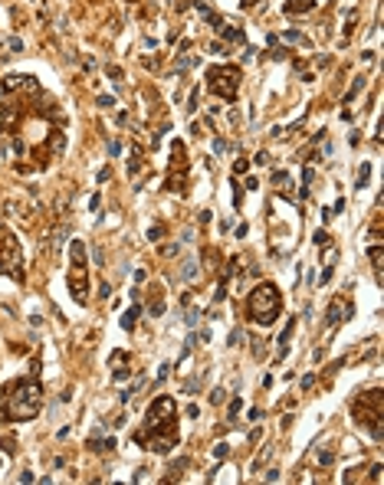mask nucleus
<instances>
[{
	"mask_svg": "<svg viewBox=\"0 0 384 485\" xmlns=\"http://www.w3.org/2000/svg\"><path fill=\"white\" fill-rule=\"evenodd\" d=\"M43 410V387L36 377H27V381H17L10 387V394H4V413L14 423H27L36 420Z\"/></svg>",
	"mask_w": 384,
	"mask_h": 485,
	"instance_id": "f257e3e1",
	"label": "nucleus"
},
{
	"mask_svg": "<svg viewBox=\"0 0 384 485\" xmlns=\"http://www.w3.org/2000/svg\"><path fill=\"white\" fill-rule=\"evenodd\" d=\"M246 305H250V318L256 321V325L269 328L282 312V295H279V289H276L272 282H259V285H253Z\"/></svg>",
	"mask_w": 384,
	"mask_h": 485,
	"instance_id": "f03ea898",
	"label": "nucleus"
},
{
	"mask_svg": "<svg viewBox=\"0 0 384 485\" xmlns=\"http://www.w3.org/2000/svg\"><path fill=\"white\" fill-rule=\"evenodd\" d=\"M89 263H85V243H69V295L76 305H89Z\"/></svg>",
	"mask_w": 384,
	"mask_h": 485,
	"instance_id": "7ed1b4c3",
	"label": "nucleus"
},
{
	"mask_svg": "<svg viewBox=\"0 0 384 485\" xmlns=\"http://www.w3.org/2000/svg\"><path fill=\"white\" fill-rule=\"evenodd\" d=\"M240 82H243L240 66H210L207 69V89H210V95H217L220 102H237Z\"/></svg>",
	"mask_w": 384,
	"mask_h": 485,
	"instance_id": "20e7f679",
	"label": "nucleus"
},
{
	"mask_svg": "<svg viewBox=\"0 0 384 485\" xmlns=\"http://www.w3.org/2000/svg\"><path fill=\"white\" fill-rule=\"evenodd\" d=\"M355 416H358V423H361L364 430L371 433V439L374 443H381V436H384V430H381V416H384V410H381V390H368V394H361V400H355Z\"/></svg>",
	"mask_w": 384,
	"mask_h": 485,
	"instance_id": "39448f33",
	"label": "nucleus"
},
{
	"mask_svg": "<svg viewBox=\"0 0 384 485\" xmlns=\"http://www.w3.org/2000/svg\"><path fill=\"white\" fill-rule=\"evenodd\" d=\"M135 439L145 443V449L158 452V456H168L177 446V430H174V423H171V426H161V430H141V433H135Z\"/></svg>",
	"mask_w": 384,
	"mask_h": 485,
	"instance_id": "423d86ee",
	"label": "nucleus"
},
{
	"mask_svg": "<svg viewBox=\"0 0 384 485\" xmlns=\"http://www.w3.org/2000/svg\"><path fill=\"white\" fill-rule=\"evenodd\" d=\"M174 413H177L174 397L164 394V397H158V400H151V403H148V410H145V430H161V426H171Z\"/></svg>",
	"mask_w": 384,
	"mask_h": 485,
	"instance_id": "0eeeda50",
	"label": "nucleus"
},
{
	"mask_svg": "<svg viewBox=\"0 0 384 485\" xmlns=\"http://www.w3.org/2000/svg\"><path fill=\"white\" fill-rule=\"evenodd\" d=\"M184 180H187V148H184V141H171L168 190H184Z\"/></svg>",
	"mask_w": 384,
	"mask_h": 485,
	"instance_id": "6e6552de",
	"label": "nucleus"
},
{
	"mask_svg": "<svg viewBox=\"0 0 384 485\" xmlns=\"http://www.w3.org/2000/svg\"><path fill=\"white\" fill-rule=\"evenodd\" d=\"M351 315H355V305H351L348 298H332V302H328L325 325H328V328H338V325H345Z\"/></svg>",
	"mask_w": 384,
	"mask_h": 485,
	"instance_id": "1a4fd4ad",
	"label": "nucleus"
},
{
	"mask_svg": "<svg viewBox=\"0 0 384 485\" xmlns=\"http://www.w3.org/2000/svg\"><path fill=\"white\" fill-rule=\"evenodd\" d=\"M217 33H220V43H230V46H246V33L237 27V23H224V20H220Z\"/></svg>",
	"mask_w": 384,
	"mask_h": 485,
	"instance_id": "9d476101",
	"label": "nucleus"
},
{
	"mask_svg": "<svg viewBox=\"0 0 384 485\" xmlns=\"http://www.w3.org/2000/svg\"><path fill=\"white\" fill-rule=\"evenodd\" d=\"M201 276V263L194 256H184L181 259V269H177V282H194Z\"/></svg>",
	"mask_w": 384,
	"mask_h": 485,
	"instance_id": "9b49d317",
	"label": "nucleus"
},
{
	"mask_svg": "<svg viewBox=\"0 0 384 485\" xmlns=\"http://www.w3.org/2000/svg\"><path fill=\"white\" fill-rule=\"evenodd\" d=\"M309 10H315V0H286L282 4V14L286 17H302Z\"/></svg>",
	"mask_w": 384,
	"mask_h": 485,
	"instance_id": "f8f14e48",
	"label": "nucleus"
},
{
	"mask_svg": "<svg viewBox=\"0 0 384 485\" xmlns=\"http://www.w3.org/2000/svg\"><path fill=\"white\" fill-rule=\"evenodd\" d=\"M272 184H276L286 197H293V177H289V171H272Z\"/></svg>",
	"mask_w": 384,
	"mask_h": 485,
	"instance_id": "ddd939ff",
	"label": "nucleus"
},
{
	"mask_svg": "<svg viewBox=\"0 0 384 485\" xmlns=\"http://www.w3.org/2000/svg\"><path fill=\"white\" fill-rule=\"evenodd\" d=\"M66 236H69V226H66V223H63V226H56V229H53V236H49V253H59V250H63Z\"/></svg>",
	"mask_w": 384,
	"mask_h": 485,
	"instance_id": "4468645a",
	"label": "nucleus"
},
{
	"mask_svg": "<svg viewBox=\"0 0 384 485\" xmlns=\"http://www.w3.org/2000/svg\"><path fill=\"white\" fill-rule=\"evenodd\" d=\"M282 43H296V46H302V49H312V40H309V36H302L299 30H289V33H282Z\"/></svg>",
	"mask_w": 384,
	"mask_h": 485,
	"instance_id": "2eb2a0df",
	"label": "nucleus"
},
{
	"mask_svg": "<svg viewBox=\"0 0 384 485\" xmlns=\"http://www.w3.org/2000/svg\"><path fill=\"white\" fill-rule=\"evenodd\" d=\"M138 315H141V305H132V308H128V312L119 318V321H122V328H125V331H132V328L138 325Z\"/></svg>",
	"mask_w": 384,
	"mask_h": 485,
	"instance_id": "dca6fc26",
	"label": "nucleus"
},
{
	"mask_svg": "<svg viewBox=\"0 0 384 485\" xmlns=\"http://www.w3.org/2000/svg\"><path fill=\"white\" fill-rule=\"evenodd\" d=\"M368 259H371V266H374L377 279H381V263H384V250H381V246H371V250H368Z\"/></svg>",
	"mask_w": 384,
	"mask_h": 485,
	"instance_id": "f3484780",
	"label": "nucleus"
},
{
	"mask_svg": "<svg viewBox=\"0 0 384 485\" xmlns=\"http://www.w3.org/2000/svg\"><path fill=\"white\" fill-rule=\"evenodd\" d=\"M148 315H151V318H161V315H164V298H161V292L154 295V302H148Z\"/></svg>",
	"mask_w": 384,
	"mask_h": 485,
	"instance_id": "a211bd4d",
	"label": "nucleus"
},
{
	"mask_svg": "<svg viewBox=\"0 0 384 485\" xmlns=\"http://www.w3.org/2000/svg\"><path fill=\"white\" fill-rule=\"evenodd\" d=\"M312 184H315V171L306 164V171H302V197H306L309 190H312Z\"/></svg>",
	"mask_w": 384,
	"mask_h": 485,
	"instance_id": "6ab92c4d",
	"label": "nucleus"
},
{
	"mask_svg": "<svg viewBox=\"0 0 384 485\" xmlns=\"http://www.w3.org/2000/svg\"><path fill=\"white\" fill-rule=\"evenodd\" d=\"M361 89H364V79H361V76H358V79H355V82H351V89H348V92H345V98H342V102H345V105H348V102H351V98H355V95H358V92H361Z\"/></svg>",
	"mask_w": 384,
	"mask_h": 485,
	"instance_id": "aec40b11",
	"label": "nucleus"
},
{
	"mask_svg": "<svg viewBox=\"0 0 384 485\" xmlns=\"http://www.w3.org/2000/svg\"><path fill=\"white\" fill-rule=\"evenodd\" d=\"M293 331H296V318H289V321H286V328H282V334H279V338H276V341H279V347H282V344H289V338H293Z\"/></svg>",
	"mask_w": 384,
	"mask_h": 485,
	"instance_id": "412c9836",
	"label": "nucleus"
},
{
	"mask_svg": "<svg viewBox=\"0 0 384 485\" xmlns=\"http://www.w3.org/2000/svg\"><path fill=\"white\" fill-rule=\"evenodd\" d=\"M269 456H272V446H266L263 452H259V459H253V472H259L266 462H269Z\"/></svg>",
	"mask_w": 384,
	"mask_h": 485,
	"instance_id": "4be33fe9",
	"label": "nucleus"
},
{
	"mask_svg": "<svg viewBox=\"0 0 384 485\" xmlns=\"http://www.w3.org/2000/svg\"><path fill=\"white\" fill-rule=\"evenodd\" d=\"M368 177H371V164H361V167H358V184H355V187L361 190L364 184H368Z\"/></svg>",
	"mask_w": 384,
	"mask_h": 485,
	"instance_id": "5701e85b",
	"label": "nucleus"
},
{
	"mask_svg": "<svg viewBox=\"0 0 384 485\" xmlns=\"http://www.w3.org/2000/svg\"><path fill=\"white\" fill-rule=\"evenodd\" d=\"M197 102H201V89L194 85V89H190V98H187V115H194V111H197Z\"/></svg>",
	"mask_w": 384,
	"mask_h": 485,
	"instance_id": "b1692460",
	"label": "nucleus"
},
{
	"mask_svg": "<svg viewBox=\"0 0 384 485\" xmlns=\"http://www.w3.org/2000/svg\"><path fill=\"white\" fill-rule=\"evenodd\" d=\"M237 413H240V397H233L227 407V423H237Z\"/></svg>",
	"mask_w": 384,
	"mask_h": 485,
	"instance_id": "393cba45",
	"label": "nucleus"
},
{
	"mask_svg": "<svg viewBox=\"0 0 384 485\" xmlns=\"http://www.w3.org/2000/svg\"><path fill=\"white\" fill-rule=\"evenodd\" d=\"M224 400H227V390L224 387H214V390H210V403H214V407H220Z\"/></svg>",
	"mask_w": 384,
	"mask_h": 485,
	"instance_id": "a878e982",
	"label": "nucleus"
},
{
	"mask_svg": "<svg viewBox=\"0 0 384 485\" xmlns=\"http://www.w3.org/2000/svg\"><path fill=\"white\" fill-rule=\"evenodd\" d=\"M161 236H164V223H154V226H148V239H151V243H158Z\"/></svg>",
	"mask_w": 384,
	"mask_h": 485,
	"instance_id": "bb28decb",
	"label": "nucleus"
},
{
	"mask_svg": "<svg viewBox=\"0 0 384 485\" xmlns=\"http://www.w3.org/2000/svg\"><path fill=\"white\" fill-rule=\"evenodd\" d=\"M227 344H230V347H240V344H243V328H233L230 338H227Z\"/></svg>",
	"mask_w": 384,
	"mask_h": 485,
	"instance_id": "cd10ccee",
	"label": "nucleus"
},
{
	"mask_svg": "<svg viewBox=\"0 0 384 485\" xmlns=\"http://www.w3.org/2000/svg\"><path fill=\"white\" fill-rule=\"evenodd\" d=\"M299 158H302V161H306V164H315V161H322V154H319V151H315V148H306V151H302V154H299Z\"/></svg>",
	"mask_w": 384,
	"mask_h": 485,
	"instance_id": "c85d7f7f",
	"label": "nucleus"
},
{
	"mask_svg": "<svg viewBox=\"0 0 384 485\" xmlns=\"http://www.w3.org/2000/svg\"><path fill=\"white\" fill-rule=\"evenodd\" d=\"M230 187H233V207H243V190H240V184H237V180H230Z\"/></svg>",
	"mask_w": 384,
	"mask_h": 485,
	"instance_id": "c756f323",
	"label": "nucleus"
},
{
	"mask_svg": "<svg viewBox=\"0 0 384 485\" xmlns=\"http://www.w3.org/2000/svg\"><path fill=\"white\" fill-rule=\"evenodd\" d=\"M315 459H319V465H332V462H335V452H332V449H322Z\"/></svg>",
	"mask_w": 384,
	"mask_h": 485,
	"instance_id": "7c9ffc66",
	"label": "nucleus"
},
{
	"mask_svg": "<svg viewBox=\"0 0 384 485\" xmlns=\"http://www.w3.org/2000/svg\"><path fill=\"white\" fill-rule=\"evenodd\" d=\"M230 456V446L227 443H214V459H227Z\"/></svg>",
	"mask_w": 384,
	"mask_h": 485,
	"instance_id": "2f4dec72",
	"label": "nucleus"
},
{
	"mask_svg": "<svg viewBox=\"0 0 384 485\" xmlns=\"http://www.w3.org/2000/svg\"><path fill=\"white\" fill-rule=\"evenodd\" d=\"M7 49H10V53H23V40H20V36H10V40H7Z\"/></svg>",
	"mask_w": 384,
	"mask_h": 485,
	"instance_id": "473e14b6",
	"label": "nucleus"
},
{
	"mask_svg": "<svg viewBox=\"0 0 384 485\" xmlns=\"http://www.w3.org/2000/svg\"><path fill=\"white\" fill-rule=\"evenodd\" d=\"M210 53H214V56H227V43H220V40H214V43H210Z\"/></svg>",
	"mask_w": 384,
	"mask_h": 485,
	"instance_id": "72a5a7b5",
	"label": "nucleus"
},
{
	"mask_svg": "<svg viewBox=\"0 0 384 485\" xmlns=\"http://www.w3.org/2000/svg\"><path fill=\"white\" fill-rule=\"evenodd\" d=\"M246 171H250V161H246V158H237V161H233V174H246Z\"/></svg>",
	"mask_w": 384,
	"mask_h": 485,
	"instance_id": "f704fd0d",
	"label": "nucleus"
},
{
	"mask_svg": "<svg viewBox=\"0 0 384 485\" xmlns=\"http://www.w3.org/2000/svg\"><path fill=\"white\" fill-rule=\"evenodd\" d=\"M184 321H187V325L194 328L197 321H201V312H197V308H187V315H184Z\"/></svg>",
	"mask_w": 384,
	"mask_h": 485,
	"instance_id": "c9c22d12",
	"label": "nucleus"
},
{
	"mask_svg": "<svg viewBox=\"0 0 384 485\" xmlns=\"http://www.w3.org/2000/svg\"><path fill=\"white\" fill-rule=\"evenodd\" d=\"M299 387H302V390H306V394H309V390L315 387V374H306V377H302V381H299Z\"/></svg>",
	"mask_w": 384,
	"mask_h": 485,
	"instance_id": "e433bc0d",
	"label": "nucleus"
},
{
	"mask_svg": "<svg viewBox=\"0 0 384 485\" xmlns=\"http://www.w3.org/2000/svg\"><path fill=\"white\" fill-rule=\"evenodd\" d=\"M312 239H315V246H328V233H325V229H315Z\"/></svg>",
	"mask_w": 384,
	"mask_h": 485,
	"instance_id": "4c0bfd02",
	"label": "nucleus"
},
{
	"mask_svg": "<svg viewBox=\"0 0 384 485\" xmlns=\"http://www.w3.org/2000/svg\"><path fill=\"white\" fill-rule=\"evenodd\" d=\"M112 105H115L112 95H99V108H112Z\"/></svg>",
	"mask_w": 384,
	"mask_h": 485,
	"instance_id": "58836bf2",
	"label": "nucleus"
},
{
	"mask_svg": "<svg viewBox=\"0 0 384 485\" xmlns=\"http://www.w3.org/2000/svg\"><path fill=\"white\" fill-rule=\"evenodd\" d=\"M109 295H112V285H109V282H99V298H109Z\"/></svg>",
	"mask_w": 384,
	"mask_h": 485,
	"instance_id": "ea45409f",
	"label": "nucleus"
},
{
	"mask_svg": "<svg viewBox=\"0 0 384 485\" xmlns=\"http://www.w3.org/2000/svg\"><path fill=\"white\" fill-rule=\"evenodd\" d=\"M128 377H132V371H128V368H125V371H122V368H119V371H115V384H122V381H128Z\"/></svg>",
	"mask_w": 384,
	"mask_h": 485,
	"instance_id": "a19ab883",
	"label": "nucleus"
},
{
	"mask_svg": "<svg viewBox=\"0 0 384 485\" xmlns=\"http://www.w3.org/2000/svg\"><path fill=\"white\" fill-rule=\"evenodd\" d=\"M246 420H253V423H256V420H263V410H259V407H253L250 413H246Z\"/></svg>",
	"mask_w": 384,
	"mask_h": 485,
	"instance_id": "79ce46f5",
	"label": "nucleus"
},
{
	"mask_svg": "<svg viewBox=\"0 0 384 485\" xmlns=\"http://www.w3.org/2000/svg\"><path fill=\"white\" fill-rule=\"evenodd\" d=\"M325 263H328V266L338 263V250H325Z\"/></svg>",
	"mask_w": 384,
	"mask_h": 485,
	"instance_id": "37998d69",
	"label": "nucleus"
},
{
	"mask_svg": "<svg viewBox=\"0 0 384 485\" xmlns=\"http://www.w3.org/2000/svg\"><path fill=\"white\" fill-rule=\"evenodd\" d=\"M89 210H95V213H99V210H102V200H99V194H92V200H89Z\"/></svg>",
	"mask_w": 384,
	"mask_h": 485,
	"instance_id": "c03bdc74",
	"label": "nucleus"
},
{
	"mask_svg": "<svg viewBox=\"0 0 384 485\" xmlns=\"http://www.w3.org/2000/svg\"><path fill=\"white\" fill-rule=\"evenodd\" d=\"M266 482H279V469H266Z\"/></svg>",
	"mask_w": 384,
	"mask_h": 485,
	"instance_id": "a18cd8bd",
	"label": "nucleus"
},
{
	"mask_svg": "<svg viewBox=\"0 0 384 485\" xmlns=\"http://www.w3.org/2000/svg\"><path fill=\"white\" fill-rule=\"evenodd\" d=\"M214 151H217V154H224V151H227V141H224V138H217V141H214Z\"/></svg>",
	"mask_w": 384,
	"mask_h": 485,
	"instance_id": "49530a36",
	"label": "nucleus"
},
{
	"mask_svg": "<svg viewBox=\"0 0 384 485\" xmlns=\"http://www.w3.org/2000/svg\"><path fill=\"white\" fill-rule=\"evenodd\" d=\"M381 472H384L381 465H374V469H371V482H381Z\"/></svg>",
	"mask_w": 384,
	"mask_h": 485,
	"instance_id": "de8ad7c7",
	"label": "nucleus"
},
{
	"mask_svg": "<svg viewBox=\"0 0 384 485\" xmlns=\"http://www.w3.org/2000/svg\"><path fill=\"white\" fill-rule=\"evenodd\" d=\"M256 164H269V151H259L256 154Z\"/></svg>",
	"mask_w": 384,
	"mask_h": 485,
	"instance_id": "09e8293b",
	"label": "nucleus"
},
{
	"mask_svg": "<svg viewBox=\"0 0 384 485\" xmlns=\"http://www.w3.org/2000/svg\"><path fill=\"white\" fill-rule=\"evenodd\" d=\"M259 439H263V430H259V426H256V430L250 433V443H259Z\"/></svg>",
	"mask_w": 384,
	"mask_h": 485,
	"instance_id": "8fccbe9b",
	"label": "nucleus"
},
{
	"mask_svg": "<svg viewBox=\"0 0 384 485\" xmlns=\"http://www.w3.org/2000/svg\"><path fill=\"white\" fill-rule=\"evenodd\" d=\"M253 4H256V0H240V7H246V10H250Z\"/></svg>",
	"mask_w": 384,
	"mask_h": 485,
	"instance_id": "3c124183",
	"label": "nucleus"
}]
</instances>
